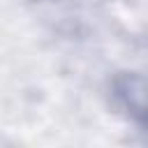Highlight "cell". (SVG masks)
<instances>
[{
	"label": "cell",
	"instance_id": "cell-1",
	"mask_svg": "<svg viewBox=\"0 0 148 148\" xmlns=\"http://www.w3.org/2000/svg\"><path fill=\"white\" fill-rule=\"evenodd\" d=\"M113 90H116V97L118 102L123 104V109L136 118L139 123L146 120V104H148V88H146V79L141 74H134V72H125L120 74L116 81H113Z\"/></svg>",
	"mask_w": 148,
	"mask_h": 148
},
{
	"label": "cell",
	"instance_id": "cell-2",
	"mask_svg": "<svg viewBox=\"0 0 148 148\" xmlns=\"http://www.w3.org/2000/svg\"><path fill=\"white\" fill-rule=\"evenodd\" d=\"M39 2H44V0H39Z\"/></svg>",
	"mask_w": 148,
	"mask_h": 148
}]
</instances>
